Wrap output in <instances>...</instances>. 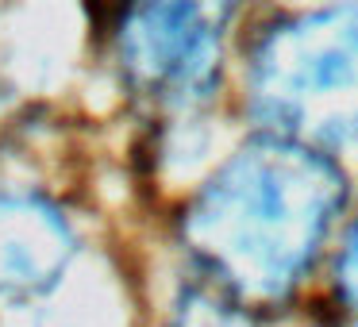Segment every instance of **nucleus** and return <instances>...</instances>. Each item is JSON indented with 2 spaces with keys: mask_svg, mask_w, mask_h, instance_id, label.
I'll list each match as a JSON object with an SVG mask.
<instances>
[{
  "mask_svg": "<svg viewBox=\"0 0 358 327\" xmlns=\"http://www.w3.org/2000/svg\"><path fill=\"white\" fill-rule=\"evenodd\" d=\"M73 258V231L39 196H0V300H31L55 289Z\"/></svg>",
  "mask_w": 358,
  "mask_h": 327,
  "instance_id": "20e7f679",
  "label": "nucleus"
},
{
  "mask_svg": "<svg viewBox=\"0 0 358 327\" xmlns=\"http://www.w3.org/2000/svg\"><path fill=\"white\" fill-rule=\"evenodd\" d=\"M166 327H243V319L224 296L208 293V289H189Z\"/></svg>",
  "mask_w": 358,
  "mask_h": 327,
  "instance_id": "39448f33",
  "label": "nucleus"
},
{
  "mask_svg": "<svg viewBox=\"0 0 358 327\" xmlns=\"http://www.w3.org/2000/svg\"><path fill=\"white\" fill-rule=\"evenodd\" d=\"M339 208L343 173L327 154L285 135L255 139L196 193L185 239L224 289L273 300L312 266Z\"/></svg>",
  "mask_w": 358,
  "mask_h": 327,
  "instance_id": "f257e3e1",
  "label": "nucleus"
},
{
  "mask_svg": "<svg viewBox=\"0 0 358 327\" xmlns=\"http://www.w3.org/2000/svg\"><path fill=\"white\" fill-rule=\"evenodd\" d=\"M335 293L358 316V224L350 227L347 242L339 250V262H335Z\"/></svg>",
  "mask_w": 358,
  "mask_h": 327,
  "instance_id": "423d86ee",
  "label": "nucleus"
},
{
  "mask_svg": "<svg viewBox=\"0 0 358 327\" xmlns=\"http://www.w3.org/2000/svg\"><path fill=\"white\" fill-rule=\"evenodd\" d=\"M250 108L285 139L358 143V4L301 12L250 50Z\"/></svg>",
  "mask_w": 358,
  "mask_h": 327,
  "instance_id": "f03ea898",
  "label": "nucleus"
},
{
  "mask_svg": "<svg viewBox=\"0 0 358 327\" xmlns=\"http://www.w3.org/2000/svg\"><path fill=\"white\" fill-rule=\"evenodd\" d=\"M227 16L216 0H127L120 20L124 73L158 101H201L216 81Z\"/></svg>",
  "mask_w": 358,
  "mask_h": 327,
  "instance_id": "7ed1b4c3",
  "label": "nucleus"
}]
</instances>
